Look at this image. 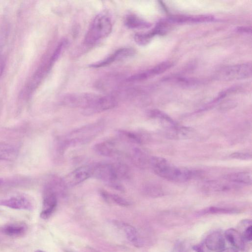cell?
<instances>
[{
  "instance_id": "6da1fadb",
  "label": "cell",
  "mask_w": 252,
  "mask_h": 252,
  "mask_svg": "<svg viewBox=\"0 0 252 252\" xmlns=\"http://www.w3.org/2000/svg\"><path fill=\"white\" fill-rule=\"evenodd\" d=\"M150 165L158 176L172 182H186L199 176L200 174L197 170L177 167L160 157H151Z\"/></svg>"
},
{
  "instance_id": "7a4b0ae2",
  "label": "cell",
  "mask_w": 252,
  "mask_h": 252,
  "mask_svg": "<svg viewBox=\"0 0 252 252\" xmlns=\"http://www.w3.org/2000/svg\"><path fill=\"white\" fill-rule=\"evenodd\" d=\"M102 122H95L78 128L65 136L61 141L62 148L84 144L94 138L103 129Z\"/></svg>"
},
{
  "instance_id": "3957f363",
  "label": "cell",
  "mask_w": 252,
  "mask_h": 252,
  "mask_svg": "<svg viewBox=\"0 0 252 252\" xmlns=\"http://www.w3.org/2000/svg\"><path fill=\"white\" fill-rule=\"evenodd\" d=\"M112 29L110 19L104 14H98L94 19L85 38L86 45H92L107 37Z\"/></svg>"
},
{
  "instance_id": "277c9868",
  "label": "cell",
  "mask_w": 252,
  "mask_h": 252,
  "mask_svg": "<svg viewBox=\"0 0 252 252\" xmlns=\"http://www.w3.org/2000/svg\"><path fill=\"white\" fill-rule=\"evenodd\" d=\"M91 176L99 179L115 189L123 191V186L119 182L114 163H99L90 166Z\"/></svg>"
},
{
  "instance_id": "5b68a950",
  "label": "cell",
  "mask_w": 252,
  "mask_h": 252,
  "mask_svg": "<svg viewBox=\"0 0 252 252\" xmlns=\"http://www.w3.org/2000/svg\"><path fill=\"white\" fill-rule=\"evenodd\" d=\"M251 63H242L224 67L217 73V78L223 80L245 79L252 75Z\"/></svg>"
},
{
  "instance_id": "8992f818",
  "label": "cell",
  "mask_w": 252,
  "mask_h": 252,
  "mask_svg": "<svg viewBox=\"0 0 252 252\" xmlns=\"http://www.w3.org/2000/svg\"><path fill=\"white\" fill-rule=\"evenodd\" d=\"M117 103L115 98L112 96L94 94L90 104L83 110V113L85 115H90L101 112L114 108Z\"/></svg>"
},
{
  "instance_id": "52a82bcc",
  "label": "cell",
  "mask_w": 252,
  "mask_h": 252,
  "mask_svg": "<svg viewBox=\"0 0 252 252\" xmlns=\"http://www.w3.org/2000/svg\"><path fill=\"white\" fill-rule=\"evenodd\" d=\"M91 176L90 166H83L75 169L62 179V181L67 188L75 186L84 182Z\"/></svg>"
},
{
  "instance_id": "ba28073f",
  "label": "cell",
  "mask_w": 252,
  "mask_h": 252,
  "mask_svg": "<svg viewBox=\"0 0 252 252\" xmlns=\"http://www.w3.org/2000/svg\"><path fill=\"white\" fill-rule=\"evenodd\" d=\"M0 205L17 210H31L32 204L30 199L23 195H16L0 199Z\"/></svg>"
},
{
  "instance_id": "9c48e42d",
  "label": "cell",
  "mask_w": 252,
  "mask_h": 252,
  "mask_svg": "<svg viewBox=\"0 0 252 252\" xmlns=\"http://www.w3.org/2000/svg\"><path fill=\"white\" fill-rule=\"evenodd\" d=\"M57 204V194L52 189L46 187L43 195L40 218L44 220L49 218L54 211Z\"/></svg>"
},
{
  "instance_id": "30bf717a",
  "label": "cell",
  "mask_w": 252,
  "mask_h": 252,
  "mask_svg": "<svg viewBox=\"0 0 252 252\" xmlns=\"http://www.w3.org/2000/svg\"><path fill=\"white\" fill-rule=\"evenodd\" d=\"M195 134V130L190 127L175 125L166 128L165 136L172 140H184L190 139Z\"/></svg>"
},
{
  "instance_id": "8fae6325",
  "label": "cell",
  "mask_w": 252,
  "mask_h": 252,
  "mask_svg": "<svg viewBox=\"0 0 252 252\" xmlns=\"http://www.w3.org/2000/svg\"><path fill=\"white\" fill-rule=\"evenodd\" d=\"M172 65L173 63L169 61L161 63L151 69L131 76L130 80L132 82H137L147 79L165 72Z\"/></svg>"
},
{
  "instance_id": "7c38bea8",
  "label": "cell",
  "mask_w": 252,
  "mask_h": 252,
  "mask_svg": "<svg viewBox=\"0 0 252 252\" xmlns=\"http://www.w3.org/2000/svg\"><path fill=\"white\" fill-rule=\"evenodd\" d=\"M167 23L174 24H187L210 22L215 20V17L210 15H202L195 16L187 15H174L165 19Z\"/></svg>"
},
{
  "instance_id": "4fadbf2b",
  "label": "cell",
  "mask_w": 252,
  "mask_h": 252,
  "mask_svg": "<svg viewBox=\"0 0 252 252\" xmlns=\"http://www.w3.org/2000/svg\"><path fill=\"white\" fill-rule=\"evenodd\" d=\"M134 53L135 51L133 49L127 48H121L116 51L113 54L105 59L96 63L91 64L90 66L94 68L105 66L115 61L131 57L133 56Z\"/></svg>"
},
{
  "instance_id": "5bb4252c",
  "label": "cell",
  "mask_w": 252,
  "mask_h": 252,
  "mask_svg": "<svg viewBox=\"0 0 252 252\" xmlns=\"http://www.w3.org/2000/svg\"><path fill=\"white\" fill-rule=\"evenodd\" d=\"M206 247L211 251L221 250L225 246V240L222 234L218 231L209 234L205 239Z\"/></svg>"
},
{
  "instance_id": "9a60e30c",
  "label": "cell",
  "mask_w": 252,
  "mask_h": 252,
  "mask_svg": "<svg viewBox=\"0 0 252 252\" xmlns=\"http://www.w3.org/2000/svg\"><path fill=\"white\" fill-rule=\"evenodd\" d=\"M226 182L218 181H211L206 183L204 188L208 191H227L237 189L239 186L236 184L226 181Z\"/></svg>"
},
{
  "instance_id": "2e32d148",
  "label": "cell",
  "mask_w": 252,
  "mask_h": 252,
  "mask_svg": "<svg viewBox=\"0 0 252 252\" xmlns=\"http://www.w3.org/2000/svg\"><path fill=\"white\" fill-rule=\"evenodd\" d=\"M227 240L235 249L243 251L245 249V240L242 234L234 228H229L224 233Z\"/></svg>"
},
{
  "instance_id": "e0dca14e",
  "label": "cell",
  "mask_w": 252,
  "mask_h": 252,
  "mask_svg": "<svg viewBox=\"0 0 252 252\" xmlns=\"http://www.w3.org/2000/svg\"><path fill=\"white\" fill-rule=\"evenodd\" d=\"M2 232L11 237H19L24 235L27 231L26 224L22 222H14L5 225L2 228Z\"/></svg>"
},
{
  "instance_id": "ac0fdd59",
  "label": "cell",
  "mask_w": 252,
  "mask_h": 252,
  "mask_svg": "<svg viewBox=\"0 0 252 252\" xmlns=\"http://www.w3.org/2000/svg\"><path fill=\"white\" fill-rule=\"evenodd\" d=\"M224 179L237 184L251 185L252 184V173L249 171L231 173L224 176Z\"/></svg>"
},
{
  "instance_id": "d6986e66",
  "label": "cell",
  "mask_w": 252,
  "mask_h": 252,
  "mask_svg": "<svg viewBox=\"0 0 252 252\" xmlns=\"http://www.w3.org/2000/svg\"><path fill=\"white\" fill-rule=\"evenodd\" d=\"M148 115L151 118L157 119L164 128L173 126L177 124L168 115L157 109H153L148 112Z\"/></svg>"
},
{
  "instance_id": "ffe728a7",
  "label": "cell",
  "mask_w": 252,
  "mask_h": 252,
  "mask_svg": "<svg viewBox=\"0 0 252 252\" xmlns=\"http://www.w3.org/2000/svg\"><path fill=\"white\" fill-rule=\"evenodd\" d=\"M93 149L98 155L106 157L116 156L117 153L114 144L108 142L98 143L94 145Z\"/></svg>"
},
{
  "instance_id": "44dd1931",
  "label": "cell",
  "mask_w": 252,
  "mask_h": 252,
  "mask_svg": "<svg viewBox=\"0 0 252 252\" xmlns=\"http://www.w3.org/2000/svg\"><path fill=\"white\" fill-rule=\"evenodd\" d=\"M131 160L138 167L145 168L150 165V158H149L146 154L139 148H134L131 151Z\"/></svg>"
},
{
  "instance_id": "7402d4cb",
  "label": "cell",
  "mask_w": 252,
  "mask_h": 252,
  "mask_svg": "<svg viewBox=\"0 0 252 252\" xmlns=\"http://www.w3.org/2000/svg\"><path fill=\"white\" fill-rule=\"evenodd\" d=\"M125 23L126 26L131 29H145L151 26V23L133 15L127 16L125 19Z\"/></svg>"
},
{
  "instance_id": "603a6c76",
  "label": "cell",
  "mask_w": 252,
  "mask_h": 252,
  "mask_svg": "<svg viewBox=\"0 0 252 252\" xmlns=\"http://www.w3.org/2000/svg\"><path fill=\"white\" fill-rule=\"evenodd\" d=\"M100 195L108 202H113L122 206H127L130 205V202L128 201L117 194L111 193L105 190H101Z\"/></svg>"
},
{
  "instance_id": "cb8c5ba5",
  "label": "cell",
  "mask_w": 252,
  "mask_h": 252,
  "mask_svg": "<svg viewBox=\"0 0 252 252\" xmlns=\"http://www.w3.org/2000/svg\"><path fill=\"white\" fill-rule=\"evenodd\" d=\"M17 156V150L13 146L7 144H0V159L12 160Z\"/></svg>"
},
{
  "instance_id": "d4e9b609",
  "label": "cell",
  "mask_w": 252,
  "mask_h": 252,
  "mask_svg": "<svg viewBox=\"0 0 252 252\" xmlns=\"http://www.w3.org/2000/svg\"><path fill=\"white\" fill-rule=\"evenodd\" d=\"M124 231L127 240L133 245L139 247L141 245L136 229L130 224H125Z\"/></svg>"
},
{
  "instance_id": "484cf974",
  "label": "cell",
  "mask_w": 252,
  "mask_h": 252,
  "mask_svg": "<svg viewBox=\"0 0 252 252\" xmlns=\"http://www.w3.org/2000/svg\"><path fill=\"white\" fill-rule=\"evenodd\" d=\"M238 212H239V211L235 208L213 206L203 209L198 212L197 214L199 215H203L214 214H234Z\"/></svg>"
},
{
  "instance_id": "4316f807",
  "label": "cell",
  "mask_w": 252,
  "mask_h": 252,
  "mask_svg": "<svg viewBox=\"0 0 252 252\" xmlns=\"http://www.w3.org/2000/svg\"><path fill=\"white\" fill-rule=\"evenodd\" d=\"M117 134L121 139L126 141L138 144L142 142L141 136L134 132L125 130H119L117 131Z\"/></svg>"
},
{
  "instance_id": "83f0119b",
  "label": "cell",
  "mask_w": 252,
  "mask_h": 252,
  "mask_svg": "<svg viewBox=\"0 0 252 252\" xmlns=\"http://www.w3.org/2000/svg\"><path fill=\"white\" fill-rule=\"evenodd\" d=\"M67 43V41L64 39L61 41L57 46L48 62V67L50 70L59 58L64 49L66 47Z\"/></svg>"
},
{
  "instance_id": "f1b7e54d",
  "label": "cell",
  "mask_w": 252,
  "mask_h": 252,
  "mask_svg": "<svg viewBox=\"0 0 252 252\" xmlns=\"http://www.w3.org/2000/svg\"><path fill=\"white\" fill-rule=\"evenodd\" d=\"M143 191L147 195L157 197L164 194L163 190L161 187L156 184H148L143 188Z\"/></svg>"
},
{
  "instance_id": "f546056e",
  "label": "cell",
  "mask_w": 252,
  "mask_h": 252,
  "mask_svg": "<svg viewBox=\"0 0 252 252\" xmlns=\"http://www.w3.org/2000/svg\"><path fill=\"white\" fill-rule=\"evenodd\" d=\"M152 37L148 32L136 33L134 35V39L137 44L140 45H145L150 42Z\"/></svg>"
},
{
  "instance_id": "4dcf8cb0",
  "label": "cell",
  "mask_w": 252,
  "mask_h": 252,
  "mask_svg": "<svg viewBox=\"0 0 252 252\" xmlns=\"http://www.w3.org/2000/svg\"><path fill=\"white\" fill-rule=\"evenodd\" d=\"M229 157L232 158L242 160H248L251 159V155L249 153L242 152H235L231 154Z\"/></svg>"
},
{
  "instance_id": "1f68e13d",
  "label": "cell",
  "mask_w": 252,
  "mask_h": 252,
  "mask_svg": "<svg viewBox=\"0 0 252 252\" xmlns=\"http://www.w3.org/2000/svg\"><path fill=\"white\" fill-rule=\"evenodd\" d=\"M245 241H251L252 239V226L249 225L245 228L242 234Z\"/></svg>"
},
{
  "instance_id": "d6a6232c",
  "label": "cell",
  "mask_w": 252,
  "mask_h": 252,
  "mask_svg": "<svg viewBox=\"0 0 252 252\" xmlns=\"http://www.w3.org/2000/svg\"><path fill=\"white\" fill-rule=\"evenodd\" d=\"M18 184V182L17 180L9 179L5 178H0V187H4L8 185H13L15 184Z\"/></svg>"
},
{
  "instance_id": "836d02e7",
  "label": "cell",
  "mask_w": 252,
  "mask_h": 252,
  "mask_svg": "<svg viewBox=\"0 0 252 252\" xmlns=\"http://www.w3.org/2000/svg\"><path fill=\"white\" fill-rule=\"evenodd\" d=\"M236 31L238 32L243 33H252V28L246 26H241L238 27L236 28Z\"/></svg>"
},
{
  "instance_id": "e575fe53",
  "label": "cell",
  "mask_w": 252,
  "mask_h": 252,
  "mask_svg": "<svg viewBox=\"0 0 252 252\" xmlns=\"http://www.w3.org/2000/svg\"><path fill=\"white\" fill-rule=\"evenodd\" d=\"M5 61L2 55H0V78L3 72L5 66Z\"/></svg>"
},
{
  "instance_id": "d590c367",
  "label": "cell",
  "mask_w": 252,
  "mask_h": 252,
  "mask_svg": "<svg viewBox=\"0 0 252 252\" xmlns=\"http://www.w3.org/2000/svg\"><path fill=\"white\" fill-rule=\"evenodd\" d=\"M192 249L196 252H204L202 246L201 245H196L192 247Z\"/></svg>"
},
{
  "instance_id": "8d00e7d4",
  "label": "cell",
  "mask_w": 252,
  "mask_h": 252,
  "mask_svg": "<svg viewBox=\"0 0 252 252\" xmlns=\"http://www.w3.org/2000/svg\"><path fill=\"white\" fill-rule=\"evenodd\" d=\"M219 252H238V251L235 248H229L223 249L221 250H220Z\"/></svg>"
},
{
  "instance_id": "74e56055",
  "label": "cell",
  "mask_w": 252,
  "mask_h": 252,
  "mask_svg": "<svg viewBox=\"0 0 252 252\" xmlns=\"http://www.w3.org/2000/svg\"><path fill=\"white\" fill-rule=\"evenodd\" d=\"M35 252H45L41 251V250H37Z\"/></svg>"
}]
</instances>
